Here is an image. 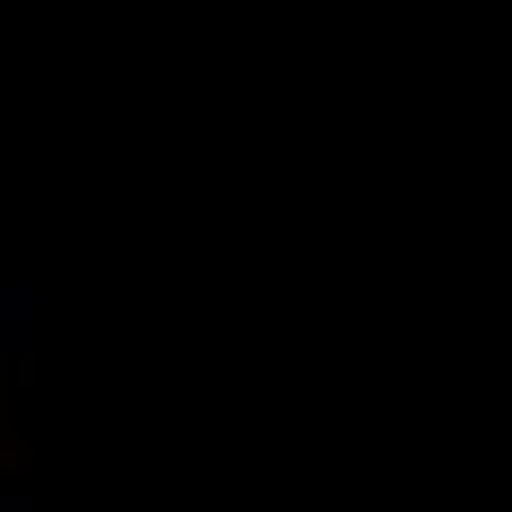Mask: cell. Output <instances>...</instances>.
I'll list each match as a JSON object with an SVG mask.
<instances>
[{
    "label": "cell",
    "mask_w": 512,
    "mask_h": 512,
    "mask_svg": "<svg viewBox=\"0 0 512 512\" xmlns=\"http://www.w3.org/2000/svg\"><path fill=\"white\" fill-rule=\"evenodd\" d=\"M36 336H45V292H36V283H0V354L27 362Z\"/></svg>",
    "instance_id": "obj_1"
},
{
    "label": "cell",
    "mask_w": 512,
    "mask_h": 512,
    "mask_svg": "<svg viewBox=\"0 0 512 512\" xmlns=\"http://www.w3.org/2000/svg\"><path fill=\"white\" fill-rule=\"evenodd\" d=\"M0 512H36V495H27V486H18V495H0Z\"/></svg>",
    "instance_id": "obj_2"
}]
</instances>
